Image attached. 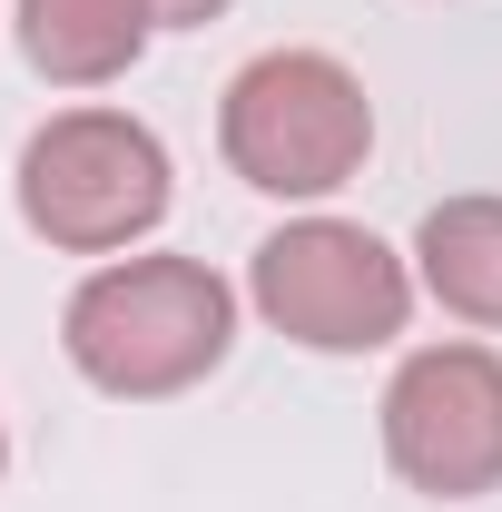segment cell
I'll list each match as a JSON object with an SVG mask.
<instances>
[{"mask_svg":"<svg viewBox=\"0 0 502 512\" xmlns=\"http://www.w3.org/2000/svg\"><path fill=\"white\" fill-rule=\"evenodd\" d=\"M414 286L463 325H502V197H434L414 227Z\"/></svg>","mask_w":502,"mask_h":512,"instance_id":"52a82bcc","label":"cell"},{"mask_svg":"<svg viewBox=\"0 0 502 512\" xmlns=\"http://www.w3.org/2000/svg\"><path fill=\"white\" fill-rule=\"evenodd\" d=\"M60 355L109 404H168L237 355V286L207 256H99L60 306Z\"/></svg>","mask_w":502,"mask_h":512,"instance_id":"6da1fadb","label":"cell"},{"mask_svg":"<svg viewBox=\"0 0 502 512\" xmlns=\"http://www.w3.org/2000/svg\"><path fill=\"white\" fill-rule=\"evenodd\" d=\"M384 463L424 503H483L502 493V355L473 335L414 345L384 384Z\"/></svg>","mask_w":502,"mask_h":512,"instance_id":"5b68a950","label":"cell"},{"mask_svg":"<svg viewBox=\"0 0 502 512\" xmlns=\"http://www.w3.org/2000/svg\"><path fill=\"white\" fill-rule=\"evenodd\" d=\"M237 0H148V20L158 30H207V20H227Z\"/></svg>","mask_w":502,"mask_h":512,"instance_id":"ba28073f","label":"cell"},{"mask_svg":"<svg viewBox=\"0 0 502 512\" xmlns=\"http://www.w3.org/2000/svg\"><path fill=\"white\" fill-rule=\"evenodd\" d=\"M0 483H10V424H0Z\"/></svg>","mask_w":502,"mask_h":512,"instance_id":"9c48e42d","label":"cell"},{"mask_svg":"<svg viewBox=\"0 0 502 512\" xmlns=\"http://www.w3.org/2000/svg\"><path fill=\"white\" fill-rule=\"evenodd\" d=\"M217 148H227V168L256 197L315 207V197L365 178L375 99H365V79L335 50H256L227 79V99H217Z\"/></svg>","mask_w":502,"mask_h":512,"instance_id":"3957f363","label":"cell"},{"mask_svg":"<svg viewBox=\"0 0 502 512\" xmlns=\"http://www.w3.org/2000/svg\"><path fill=\"white\" fill-rule=\"evenodd\" d=\"M10 30H20L30 79H50V89H109V79H128V69L148 60V40H158L148 0H20Z\"/></svg>","mask_w":502,"mask_h":512,"instance_id":"8992f818","label":"cell"},{"mask_svg":"<svg viewBox=\"0 0 502 512\" xmlns=\"http://www.w3.org/2000/svg\"><path fill=\"white\" fill-rule=\"evenodd\" d=\"M414 296H424L414 256L384 247L355 217H325V207L286 217L247 256V306L306 355H375V345H394L414 325Z\"/></svg>","mask_w":502,"mask_h":512,"instance_id":"277c9868","label":"cell"},{"mask_svg":"<svg viewBox=\"0 0 502 512\" xmlns=\"http://www.w3.org/2000/svg\"><path fill=\"white\" fill-rule=\"evenodd\" d=\"M10 197H20V227L40 247H60V256H138L158 237L168 197H178V168H168V138L138 119V109L79 99V109H50V119L20 138Z\"/></svg>","mask_w":502,"mask_h":512,"instance_id":"7a4b0ae2","label":"cell"}]
</instances>
